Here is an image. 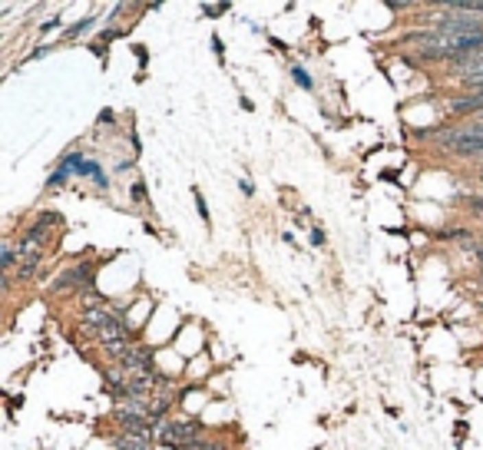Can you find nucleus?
<instances>
[{
    "label": "nucleus",
    "instance_id": "6e6552de",
    "mask_svg": "<svg viewBox=\"0 0 483 450\" xmlns=\"http://www.w3.org/2000/svg\"><path fill=\"white\" fill-rule=\"evenodd\" d=\"M96 14H90V17H83V20H76V23H70L67 30H63V43H70V40H76V37H83L86 30H93L96 27Z\"/></svg>",
    "mask_w": 483,
    "mask_h": 450
},
{
    "label": "nucleus",
    "instance_id": "f03ea898",
    "mask_svg": "<svg viewBox=\"0 0 483 450\" xmlns=\"http://www.w3.org/2000/svg\"><path fill=\"white\" fill-rule=\"evenodd\" d=\"M93 281H96V262L93 259H83V262L70 265V268L54 281L50 295H63V292H70V295H86V292H93Z\"/></svg>",
    "mask_w": 483,
    "mask_h": 450
},
{
    "label": "nucleus",
    "instance_id": "1a4fd4ad",
    "mask_svg": "<svg viewBox=\"0 0 483 450\" xmlns=\"http://www.w3.org/2000/svg\"><path fill=\"white\" fill-rule=\"evenodd\" d=\"M176 450H232L225 444L222 437H199V440H192V444H179Z\"/></svg>",
    "mask_w": 483,
    "mask_h": 450
},
{
    "label": "nucleus",
    "instance_id": "4468645a",
    "mask_svg": "<svg viewBox=\"0 0 483 450\" xmlns=\"http://www.w3.org/2000/svg\"><path fill=\"white\" fill-rule=\"evenodd\" d=\"M228 10H232V3H215V7L202 3V14H205V17H215V14H228Z\"/></svg>",
    "mask_w": 483,
    "mask_h": 450
},
{
    "label": "nucleus",
    "instance_id": "4be33fe9",
    "mask_svg": "<svg viewBox=\"0 0 483 450\" xmlns=\"http://www.w3.org/2000/svg\"><path fill=\"white\" fill-rule=\"evenodd\" d=\"M268 43H272V47H275V50H288V47H285V43H281L279 37H268Z\"/></svg>",
    "mask_w": 483,
    "mask_h": 450
},
{
    "label": "nucleus",
    "instance_id": "2eb2a0df",
    "mask_svg": "<svg viewBox=\"0 0 483 450\" xmlns=\"http://www.w3.org/2000/svg\"><path fill=\"white\" fill-rule=\"evenodd\" d=\"M54 47H56V43H43V47H37V50L30 54V60H43L47 54H54Z\"/></svg>",
    "mask_w": 483,
    "mask_h": 450
},
{
    "label": "nucleus",
    "instance_id": "f257e3e1",
    "mask_svg": "<svg viewBox=\"0 0 483 450\" xmlns=\"http://www.w3.org/2000/svg\"><path fill=\"white\" fill-rule=\"evenodd\" d=\"M205 437V427L199 417H179V421H163L156 427V447H166V450H176L179 444H192Z\"/></svg>",
    "mask_w": 483,
    "mask_h": 450
},
{
    "label": "nucleus",
    "instance_id": "20e7f679",
    "mask_svg": "<svg viewBox=\"0 0 483 450\" xmlns=\"http://www.w3.org/2000/svg\"><path fill=\"white\" fill-rule=\"evenodd\" d=\"M83 163H86V156H83V150H73V152H67V156H63V159H60V166H56L54 172H50V176H47V182H43V186H47V189H56V186H63V182H67V179H70V176H76V169L83 166Z\"/></svg>",
    "mask_w": 483,
    "mask_h": 450
},
{
    "label": "nucleus",
    "instance_id": "a211bd4d",
    "mask_svg": "<svg viewBox=\"0 0 483 450\" xmlns=\"http://www.w3.org/2000/svg\"><path fill=\"white\" fill-rule=\"evenodd\" d=\"M113 119H116V113H113V110L99 113V126H113Z\"/></svg>",
    "mask_w": 483,
    "mask_h": 450
},
{
    "label": "nucleus",
    "instance_id": "aec40b11",
    "mask_svg": "<svg viewBox=\"0 0 483 450\" xmlns=\"http://www.w3.org/2000/svg\"><path fill=\"white\" fill-rule=\"evenodd\" d=\"M60 23H63V20H60V17H54V20H47V23H40V30H43V34H47V30H56V27H60Z\"/></svg>",
    "mask_w": 483,
    "mask_h": 450
},
{
    "label": "nucleus",
    "instance_id": "9d476101",
    "mask_svg": "<svg viewBox=\"0 0 483 450\" xmlns=\"http://www.w3.org/2000/svg\"><path fill=\"white\" fill-rule=\"evenodd\" d=\"M288 73H292V80H295L301 90H315V80L305 73V67H301V63H292V67H288Z\"/></svg>",
    "mask_w": 483,
    "mask_h": 450
},
{
    "label": "nucleus",
    "instance_id": "9b49d317",
    "mask_svg": "<svg viewBox=\"0 0 483 450\" xmlns=\"http://www.w3.org/2000/svg\"><path fill=\"white\" fill-rule=\"evenodd\" d=\"M192 196H196V209H199V219H202L205 225H212V215H209V206H205L202 192H199V189H192Z\"/></svg>",
    "mask_w": 483,
    "mask_h": 450
},
{
    "label": "nucleus",
    "instance_id": "0eeeda50",
    "mask_svg": "<svg viewBox=\"0 0 483 450\" xmlns=\"http://www.w3.org/2000/svg\"><path fill=\"white\" fill-rule=\"evenodd\" d=\"M440 10H453V14H470V17H483V0H447Z\"/></svg>",
    "mask_w": 483,
    "mask_h": 450
},
{
    "label": "nucleus",
    "instance_id": "6ab92c4d",
    "mask_svg": "<svg viewBox=\"0 0 483 450\" xmlns=\"http://www.w3.org/2000/svg\"><path fill=\"white\" fill-rule=\"evenodd\" d=\"M239 189L245 192V196H255V186H252V182H248L245 176H239Z\"/></svg>",
    "mask_w": 483,
    "mask_h": 450
},
{
    "label": "nucleus",
    "instance_id": "7ed1b4c3",
    "mask_svg": "<svg viewBox=\"0 0 483 450\" xmlns=\"http://www.w3.org/2000/svg\"><path fill=\"white\" fill-rule=\"evenodd\" d=\"M116 364H119L126 375H149V371H156V348L146 344V341H139L130 355L123 357V361H116Z\"/></svg>",
    "mask_w": 483,
    "mask_h": 450
},
{
    "label": "nucleus",
    "instance_id": "f8f14e48",
    "mask_svg": "<svg viewBox=\"0 0 483 450\" xmlns=\"http://www.w3.org/2000/svg\"><path fill=\"white\" fill-rule=\"evenodd\" d=\"M132 196H136V202L143 209H149V199H146V186H143V179H136L132 182Z\"/></svg>",
    "mask_w": 483,
    "mask_h": 450
},
{
    "label": "nucleus",
    "instance_id": "412c9836",
    "mask_svg": "<svg viewBox=\"0 0 483 450\" xmlns=\"http://www.w3.org/2000/svg\"><path fill=\"white\" fill-rule=\"evenodd\" d=\"M212 50L219 54V60H222V56H225V50H222V40H219V37H212Z\"/></svg>",
    "mask_w": 483,
    "mask_h": 450
},
{
    "label": "nucleus",
    "instance_id": "ddd939ff",
    "mask_svg": "<svg viewBox=\"0 0 483 450\" xmlns=\"http://www.w3.org/2000/svg\"><path fill=\"white\" fill-rule=\"evenodd\" d=\"M123 34H126V30H119V27H110V30H103V34H99V37H96V43H99V47H103V43H110V40L123 37Z\"/></svg>",
    "mask_w": 483,
    "mask_h": 450
},
{
    "label": "nucleus",
    "instance_id": "423d86ee",
    "mask_svg": "<svg viewBox=\"0 0 483 450\" xmlns=\"http://www.w3.org/2000/svg\"><path fill=\"white\" fill-rule=\"evenodd\" d=\"M0 265H3V279H10L20 265V252H17V239H3L0 245Z\"/></svg>",
    "mask_w": 483,
    "mask_h": 450
},
{
    "label": "nucleus",
    "instance_id": "dca6fc26",
    "mask_svg": "<svg viewBox=\"0 0 483 450\" xmlns=\"http://www.w3.org/2000/svg\"><path fill=\"white\" fill-rule=\"evenodd\" d=\"M311 245H325V228L321 225H311Z\"/></svg>",
    "mask_w": 483,
    "mask_h": 450
},
{
    "label": "nucleus",
    "instance_id": "f3484780",
    "mask_svg": "<svg viewBox=\"0 0 483 450\" xmlns=\"http://www.w3.org/2000/svg\"><path fill=\"white\" fill-rule=\"evenodd\" d=\"M388 3V10H394V14H404V10H410V3H401V0H384Z\"/></svg>",
    "mask_w": 483,
    "mask_h": 450
},
{
    "label": "nucleus",
    "instance_id": "39448f33",
    "mask_svg": "<svg viewBox=\"0 0 483 450\" xmlns=\"http://www.w3.org/2000/svg\"><path fill=\"white\" fill-rule=\"evenodd\" d=\"M106 440H110L113 450H156V440L139 437V434H130V431H119V427H110V431H106Z\"/></svg>",
    "mask_w": 483,
    "mask_h": 450
}]
</instances>
